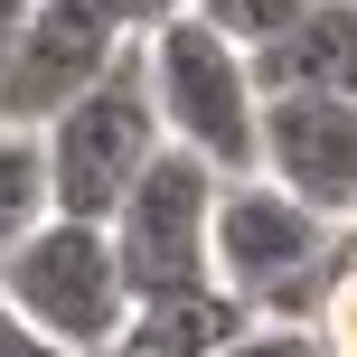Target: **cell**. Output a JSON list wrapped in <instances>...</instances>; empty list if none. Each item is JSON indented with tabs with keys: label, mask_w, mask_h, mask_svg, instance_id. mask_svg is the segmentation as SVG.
Wrapping results in <instances>:
<instances>
[{
	"label": "cell",
	"mask_w": 357,
	"mask_h": 357,
	"mask_svg": "<svg viewBox=\"0 0 357 357\" xmlns=\"http://www.w3.org/2000/svg\"><path fill=\"white\" fill-rule=\"evenodd\" d=\"M216 291L245 301L254 320L310 329L339 282V226H320L310 207H291L273 178H226L216 188V235H207Z\"/></svg>",
	"instance_id": "1"
},
{
	"label": "cell",
	"mask_w": 357,
	"mask_h": 357,
	"mask_svg": "<svg viewBox=\"0 0 357 357\" xmlns=\"http://www.w3.org/2000/svg\"><path fill=\"white\" fill-rule=\"evenodd\" d=\"M142 75H151V113H160L169 151H197L216 178H254L264 85H254V56L235 38H216L207 19L178 10L142 38Z\"/></svg>",
	"instance_id": "2"
},
{
	"label": "cell",
	"mask_w": 357,
	"mask_h": 357,
	"mask_svg": "<svg viewBox=\"0 0 357 357\" xmlns=\"http://www.w3.org/2000/svg\"><path fill=\"white\" fill-rule=\"evenodd\" d=\"M0 301H10L56 357H104L132 329L123 254H113L104 226H75V216H47L29 245L0 254Z\"/></svg>",
	"instance_id": "3"
},
{
	"label": "cell",
	"mask_w": 357,
	"mask_h": 357,
	"mask_svg": "<svg viewBox=\"0 0 357 357\" xmlns=\"http://www.w3.org/2000/svg\"><path fill=\"white\" fill-rule=\"evenodd\" d=\"M38 151H47V207L75 216V226H104L123 207V188L160 160V113H151V75H142V38L132 56L85 85L56 123H38Z\"/></svg>",
	"instance_id": "4"
},
{
	"label": "cell",
	"mask_w": 357,
	"mask_h": 357,
	"mask_svg": "<svg viewBox=\"0 0 357 357\" xmlns=\"http://www.w3.org/2000/svg\"><path fill=\"white\" fill-rule=\"evenodd\" d=\"M216 188H226V178L197 160V151H169V142H160V160L123 188V207L104 216V235H113V254H123L132 301H169V291H207L216 282V264H207Z\"/></svg>",
	"instance_id": "5"
},
{
	"label": "cell",
	"mask_w": 357,
	"mask_h": 357,
	"mask_svg": "<svg viewBox=\"0 0 357 357\" xmlns=\"http://www.w3.org/2000/svg\"><path fill=\"white\" fill-rule=\"evenodd\" d=\"M132 38L142 29H132L123 0H29V19L10 38V66H0V123H19V132L56 123L85 85H104L132 56Z\"/></svg>",
	"instance_id": "6"
},
{
	"label": "cell",
	"mask_w": 357,
	"mask_h": 357,
	"mask_svg": "<svg viewBox=\"0 0 357 357\" xmlns=\"http://www.w3.org/2000/svg\"><path fill=\"white\" fill-rule=\"evenodd\" d=\"M254 178H273L320 226H357V104L348 94H264Z\"/></svg>",
	"instance_id": "7"
},
{
	"label": "cell",
	"mask_w": 357,
	"mask_h": 357,
	"mask_svg": "<svg viewBox=\"0 0 357 357\" xmlns=\"http://www.w3.org/2000/svg\"><path fill=\"white\" fill-rule=\"evenodd\" d=\"M264 94H348L357 104V0H310L273 47H254Z\"/></svg>",
	"instance_id": "8"
},
{
	"label": "cell",
	"mask_w": 357,
	"mask_h": 357,
	"mask_svg": "<svg viewBox=\"0 0 357 357\" xmlns=\"http://www.w3.org/2000/svg\"><path fill=\"white\" fill-rule=\"evenodd\" d=\"M47 216H56V207H47V151H38V132L0 123V254L29 245Z\"/></svg>",
	"instance_id": "9"
},
{
	"label": "cell",
	"mask_w": 357,
	"mask_h": 357,
	"mask_svg": "<svg viewBox=\"0 0 357 357\" xmlns=\"http://www.w3.org/2000/svg\"><path fill=\"white\" fill-rule=\"evenodd\" d=\"M301 10H310V0H188V19H207V29H216V38H235L245 56H254V47H273V38H282Z\"/></svg>",
	"instance_id": "10"
},
{
	"label": "cell",
	"mask_w": 357,
	"mask_h": 357,
	"mask_svg": "<svg viewBox=\"0 0 357 357\" xmlns=\"http://www.w3.org/2000/svg\"><path fill=\"white\" fill-rule=\"evenodd\" d=\"M310 339H320V357H357V273H339L320 301V320H310Z\"/></svg>",
	"instance_id": "11"
},
{
	"label": "cell",
	"mask_w": 357,
	"mask_h": 357,
	"mask_svg": "<svg viewBox=\"0 0 357 357\" xmlns=\"http://www.w3.org/2000/svg\"><path fill=\"white\" fill-rule=\"evenodd\" d=\"M216 357H320V339L310 329H282V320H245Z\"/></svg>",
	"instance_id": "12"
},
{
	"label": "cell",
	"mask_w": 357,
	"mask_h": 357,
	"mask_svg": "<svg viewBox=\"0 0 357 357\" xmlns=\"http://www.w3.org/2000/svg\"><path fill=\"white\" fill-rule=\"evenodd\" d=\"M0 357H56V348H47V339H38V329H29V320H19V310H10V301H0Z\"/></svg>",
	"instance_id": "13"
},
{
	"label": "cell",
	"mask_w": 357,
	"mask_h": 357,
	"mask_svg": "<svg viewBox=\"0 0 357 357\" xmlns=\"http://www.w3.org/2000/svg\"><path fill=\"white\" fill-rule=\"evenodd\" d=\"M123 10H132V29L151 38V29H160V19H178V10H188V0H123Z\"/></svg>",
	"instance_id": "14"
},
{
	"label": "cell",
	"mask_w": 357,
	"mask_h": 357,
	"mask_svg": "<svg viewBox=\"0 0 357 357\" xmlns=\"http://www.w3.org/2000/svg\"><path fill=\"white\" fill-rule=\"evenodd\" d=\"M19 19H29V0H0V66H10V38H19Z\"/></svg>",
	"instance_id": "15"
}]
</instances>
